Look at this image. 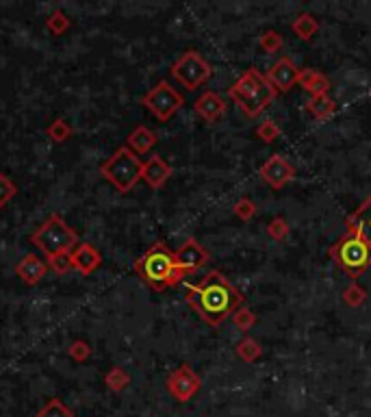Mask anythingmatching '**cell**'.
I'll use <instances>...</instances> for the list:
<instances>
[{"instance_id":"32","label":"cell","mask_w":371,"mask_h":417,"mask_svg":"<svg viewBox=\"0 0 371 417\" xmlns=\"http://www.w3.org/2000/svg\"><path fill=\"white\" fill-rule=\"evenodd\" d=\"M256 137H259L261 141H265V143L276 141L280 137V126L276 122L267 120V122H263L259 128H256Z\"/></svg>"},{"instance_id":"10","label":"cell","mask_w":371,"mask_h":417,"mask_svg":"<svg viewBox=\"0 0 371 417\" xmlns=\"http://www.w3.org/2000/svg\"><path fill=\"white\" fill-rule=\"evenodd\" d=\"M293 176H296L293 166L282 154H271L261 168V179L273 189H282L287 183L293 181Z\"/></svg>"},{"instance_id":"30","label":"cell","mask_w":371,"mask_h":417,"mask_svg":"<svg viewBox=\"0 0 371 417\" xmlns=\"http://www.w3.org/2000/svg\"><path fill=\"white\" fill-rule=\"evenodd\" d=\"M259 44L265 53H278L282 48V35L278 33V30H265L259 39Z\"/></svg>"},{"instance_id":"6","label":"cell","mask_w":371,"mask_h":417,"mask_svg":"<svg viewBox=\"0 0 371 417\" xmlns=\"http://www.w3.org/2000/svg\"><path fill=\"white\" fill-rule=\"evenodd\" d=\"M30 242L46 252V256H53L59 252H72L78 246V235L61 215H51L30 235Z\"/></svg>"},{"instance_id":"28","label":"cell","mask_w":371,"mask_h":417,"mask_svg":"<svg viewBox=\"0 0 371 417\" xmlns=\"http://www.w3.org/2000/svg\"><path fill=\"white\" fill-rule=\"evenodd\" d=\"M343 300H345V304H350V307H361V304H365V300H367V292L363 290V287L356 281H352L345 287Z\"/></svg>"},{"instance_id":"1","label":"cell","mask_w":371,"mask_h":417,"mask_svg":"<svg viewBox=\"0 0 371 417\" xmlns=\"http://www.w3.org/2000/svg\"><path fill=\"white\" fill-rule=\"evenodd\" d=\"M187 302L208 326H221L244 304V296L224 274L208 272L202 283L187 285Z\"/></svg>"},{"instance_id":"36","label":"cell","mask_w":371,"mask_h":417,"mask_svg":"<svg viewBox=\"0 0 371 417\" xmlns=\"http://www.w3.org/2000/svg\"><path fill=\"white\" fill-rule=\"evenodd\" d=\"M369 98H371V91H369Z\"/></svg>"},{"instance_id":"14","label":"cell","mask_w":371,"mask_h":417,"mask_svg":"<svg viewBox=\"0 0 371 417\" xmlns=\"http://www.w3.org/2000/svg\"><path fill=\"white\" fill-rule=\"evenodd\" d=\"M72 265H74L76 272H80V274L89 276L102 265V256L91 244H78L72 250Z\"/></svg>"},{"instance_id":"11","label":"cell","mask_w":371,"mask_h":417,"mask_svg":"<svg viewBox=\"0 0 371 417\" xmlns=\"http://www.w3.org/2000/svg\"><path fill=\"white\" fill-rule=\"evenodd\" d=\"M300 68L293 63L291 57H280L267 72V81L271 83V87L276 89V94H284L291 89L298 78H300Z\"/></svg>"},{"instance_id":"2","label":"cell","mask_w":371,"mask_h":417,"mask_svg":"<svg viewBox=\"0 0 371 417\" xmlns=\"http://www.w3.org/2000/svg\"><path fill=\"white\" fill-rule=\"evenodd\" d=\"M228 96L248 118H256L276 98V89L271 87L265 74H261L256 68H250L237 78L233 87H228Z\"/></svg>"},{"instance_id":"23","label":"cell","mask_w":371,"mask_h":417,"mask_svg":"<svg viewBox=\"0 0 371 417\" xmlns=\"http://www.w3.org/2000/svg\"><path fill=\"white\" fill-rule=\"evenodd\" d=\"M105 382H107V387L111 389V391H124L126 387H128V382H131V376L126 374V370H122V367H111V370L107 372V376H105Z\"/></svg>"},{"instance_id":"24","label":"cell","mask_w":371,"mask_h":417,"mask_svg":"<svg viewBox=\"0 0 371 417\" xmlns=\"http://www.w3.org/2000/svg\"><path fill=\"white\" fill-rule=\"evenodd\" d=\"M46 135L51 137L55 143H63V141H68L70 137H72V126L66 122V120H55L51 126L46 128Z\"/></svg>"},{"instance_id":"5","label":"cell","mask_w":371,"mask_h":417,"mask_svg":"<svg viewBox=\"0 0 371 417\" xmlns=\"http://www.w3.org/2000/svg\"><path fill=\"white\" fill-rule=\"evenodd\" d=\"M143 172V161L131 148H118L100 166V174L122 194H128L139 181Z\"/></svg>"},{"instance_id":"7","label":"cell","mask_w":371,"mask_h":417,"mask_svg":"<svg viewBox=\"0 0 371 417\" xmlns=\"http://www.w3.org/2000/svg\"><path fill=\"white\" fill-rule=\"evenodd\" d=\"M211 74H213L211 63H208L196 51L183 53L179 59L174 61V66H172V76L185 89H189V91H193V89H198L200 85H204L208 78H211Z\"/></svg>"},{"instance_id":"20","label":"cell","mask_w":371,"mask_h":417,"mask_svg":"<svg viewBox=\"0 0 371 417\" xmlns=\"http://www.w3.org/2000/svg\"><path fill=\"white\" fill-rule=\"evenodd\" d=\"M306 111H309L315 120H328L334 116L336 105L328 94L326 96H313V98L306 103Z\"/></svg>"},{"instance_id":"25","label":"cell","mask_w":371,"mask_h":417,"mask_svg":"<svg viewBox=\"0 0 371 417\" xmlns=\"http://www.w3.org/2000/svg\"><path fill=\"white\" fill-rule=\"evenodd\" d=\"M46 28L51 30L53 35H63L70 28V18L61 9H57L51 13V18L46 20Z\"/></svg>"},{"instance_id":"29","label":"cell","mask_w":371,"mask_h":417,"mask_svg":"<svg viewBox=\"0 0 371 417\" xmlns=\"http://www.w3.org/2000/svg\"><path fill=\"white\" fill-rule=\"evenodd\" d=\"M48 265H51V269L55 272V274H66V272L74 269L72 252H59V254L48 256Z\"/></svg>"},{"instance_id":"12","label":"cell","mask_w":371,"mask_h":417,"mask_svg":"<svg viewBox=\"0 0 371 417\" xmlns=\"http://www.w3.org/2000/svg\"><path fill=\"white\" fill-rule=\"evenodd\" d=\"M174 259H176L179 269H183L185 274H191V272H196L202 265H206L208 252L202 244L196 242V239H187V242L174 252Z\"/></svg>"},{"instance_id":"33","label":"cell","mask_w":371,"mask_h":417,"mask_svg":"<svg viewBox=\"0 0 371 417\" xmlns=\"http://www.w3.org/2000/svg\"><path fill=\"white\" fill-rule=\"evenodd\" d=\"M267 235L273 239V242H282V239L289 235V224L282 218H273L267 227Z\"/></svg>"},{"instance_id":"35","label":"cell","mask_w":371,"mask_h":417,"mask_svg":"<svg viewBox=\"0 0 371 417\" xmlns=\"http://www.w3.org/2000/svg\"><path fill=\"white\" fill-rule=\"evenodd\" d=\"M68 355L76 361V363H83V361H87L89 359V355H91V348H89V344H85V341H80V339H76V341H72V346L68 348Z\"/></svg>"},{"instance_id":"4","label":"cell","mask_w":371,"mask_h":417,"mask_svg":"<svg viewBox=\"0 0 371 417\" xmlns=\"http://www.w3.org/2000/svg\"><path fill=\"white\" fill-rule=\"evenodd\" d=\"M330 256L352 278H359L371 265V248L359 229H347V233L330 248Z\"/></svg>"},{"instance_id":"31","label":"cell","mask_w":371,"mask_h":417,"mask_svg":"<svg viewBox=\"0 0 371 417\" xmlns=\"http://www.w3.org/2000/svg\"><path fill=\"white\" fill-rule=\"evenodd\" d=\"M15 194H18V187H15V183L9 179V176L0 174V208L7 206L13 200Z\"/></svg>"},{"instance_id":"34","label":"cell","mask_w":371,"mask_h":417,"mask_svg":"<svg viewBox=\"0 0 371 417\" xmlns=\"http://www.w3.org/2000/svg\"><path fill=\"white\" fill-rule=\"evenodd\" d=\"M233 211H235V215H237L239 220L248 222L250 218H254V213H256V206H254V202H252L250 198H241V200H237V202H235Z\"/></svg>"},{"instance_id":"26","label":"cell","mask_w":371,"mask_h":417,"mask_svg":"<svg viewBox=\"0 0 371 417\" xmlns=\"http://www.w3.org/2000/svg\"><path fill=\"white\" fill-rule=\"evenodd\" d=\"M37 417H74V413L63 405L59 398H53L44 405V409L37 413Z\"/></svg>"},{"instance_id":"3","label":"cell","mask_w":371,"mask_h":417,"mask_svg":"<svg viewBox=\"0 0 371 417\" xmlns=\"http://www.w3.org/2000/svg\"><path fill=\"white\" fill-rule=\"evenodd\" d=\"M137 274L143 283H148L154 290H168L172 285H179L187 274L179 269L174 259V252L168 250L165 244H154L135 265Z\"/></svg>"},{"instance_id":"19","label":"cell","mask_w":371,"mask_h":417,"mask_svg":"<svg viewBox=\"0 0 371 417\" xmlns=\"http://www.w3.org/2000/svg\"><path fill=\"white\" fill-rule=\"evenodd\" d=\"M347 229H359L371 248V196L347 218Z\"/></svg>"},{"instance_id":"16","label":"cell","mask_w":371,"mask_h":417,"mask_svg":"<svg viewBox=\"0 0 371 417\" xmlns=\"http://www.w3.org/2000/svg\"><path fill=\"white\" fill-rule=\"evenodd\" d=\"M15 272H18V276L22 278V283L26 285H37L48 272V265L39 259L37 254H26L24 259L15 265Z\"/></svg>"},{"instance_id":"17","label":"cell","mask_w":371,"mask_h":417,"mask_svg":"<svg viewBox=\"0 0 371 417\" xmlns=\"http://www.w3.org/2000/svg\"><path fill=\"white\" fill-rule=\"evenodd\" d=\"M154 146H156V135L148 126H137L135 131L126 137V148H131L137 157L148 154Z\"/></svg>"},{"instance_id":"9","label":"cell","mask_w":371,"mask_h":417,"mask_svg":"<svg viewBox=\"0 0 371 417\" xmlns=\"http://www.w3.org/2000/svg\"><path fill=\"white\" fill-rule=\"evenodd\" d=\"M200 376L191 370L189 365H181L174 370L168 378V391L179 400V402H189V400L200 391Z\"/></svg>"},{"instance_id":"8","label":"cell","mask_w":371,"mask_h":417,"mask_svg":"<svg viewBox=\"0 0 371 417\" xmlns=\"http://www.w3.org/2000/svg\"><path fill=\"white\" fill-rule=\"evenodd\" d=\"M141 105L146 107L156 120L168 122L176 116V111L185 105V98L168 81H159L148 94H143Z\"/></svg>"},{"instance_id":"27","label":"cell","mask_w":371,"mask_h":417,"mask_svg":"<svg viewBox=\"0 0 371 417\" xmlns=\"http://www.w3.org/2000/svg\"><path fill=\"white\" fill-rule=\"evenodd\" d=\"M233 324L241 330V332H248L254 324H256V313L250 311L248 307H239L233 313Z\"/></svg>"},{"instance_id":"18","label":"cell","mask_w":371,"mask_h":417,"mask_svg":"<svg viewBox=\"0 0 371 417\" xmlns=\"http://www.w3.org/2000/svg\"><path fill=\"white\" fill-rule=\"evenodd\" d=\"M298 83L306 89L311 91L313 96H326L330 91V81L326 74H321L319 70H313V68H306L300 72V78Z\"/></svg>"},{"instance_id":"13","label":"cell","mask_w":371,"mask_h":417,"mask_svg":"<svg viewBox=\"0 0 371 417\" xmlns=\"http://www.w3.org/2000/svg\"><path fill=\"white\" fill-rule=\"evenodd\" d=\"M193 111H196L204 122H217L226 114V100L217 91H204L200 98L193 103Z\"/></svg>"},{"instance_id":"15","label":"cell","mask_w":371,"mask_h":417,"mask_svg":"<svg viewBox=\"0 0 371 417\" xmlns=\"http://www.w3.org/2000/svg\"><path fill=\"white\" fill-rule=\"evenodd\" d=\"M170 176H172V168H170V163L165 161L163 157L154 154V157L148 159L146 163H143L141 179L146 181L152 189H161V187H163L168 183Z\"/></svg>"},{"instance_id":"21","label":"cell","mask_w":371,"mask_h":417,"mask_svg":"<svg viewBox=\"0 0 371 417\" xmlns=\"http://www.w3.org/2000/svg\"><path fill=\"white\" fill-rule=\"evenodd\" d=\"M291 28H293V33L300 39L309 42V39H313V35L319 30V22L315 20V15H311V13H300L298 18L293 20Z\"/></svg>"},{"instance_id":"22","label":"cell","mask_w":371,"mask_h":417,"mask_svg":"<svg viewBox=\"0 0 371 417\" xmlns=\"http://www.w3.org/2000/svg\"><path fill=\"white\" fill-rule=\"evenodd\" d=\"M235 352H237V357L244 361V363H254V361L261 359L263 348L259 346V341H254V339H250V337H248V339H241L237 344Z\"/></svg>"}]
</instances>
